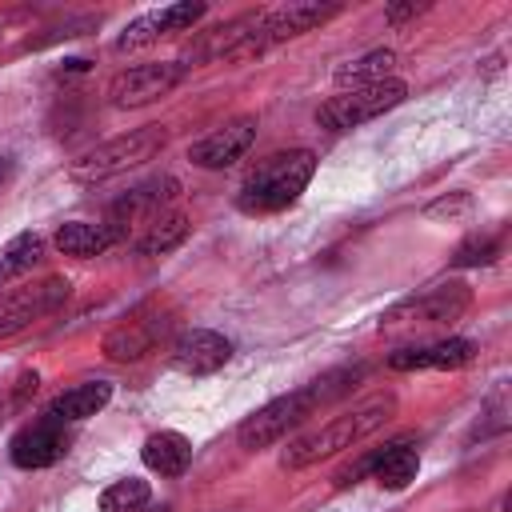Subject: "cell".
<instances>
[{
  "label": "cell",
  "instance_id": "24",
  "mask_svg": "<svg viewBox=\"0 0 512 512\" xmlns=\"http://www.w3.org/2000/svg\"><path fill=\"white\" fill-rule=\"evenodd\" d=\"M500 256V240L496 236H472V240H464L460 248H456V264L460 268H472V264H492Z\"/></svg>",
  "mask_w": 512,
  "mask_h": 512
},
{
  "label": "cell",
  "instance_id": "2",
  "mask_svg": "<svg viewBox=\"0 0 512 512\" xmlns=\"http://www.w3.org/2000/svg\"><path fill=\"white\" fill-rule=\"evenodd\" d=\"M316 172V156L308 148H292V152H276L268 156L240 188V212H280L288 208L312 180Z\"/></svg>",
  "mask_w": 512,
  "mask_h": 512
},
{
  "label": "cell",
  "instance_id": "12",
  "mask_svg": "<svg viewBox=\"0 0 512 512\" xmlns=\"http://www.w3.org/2000/svg\"><path fill=\"white\" fill-rule=\"evenodd\" d=\"M64 452H68V436H64V424L52 416H44V420H36L12 436V464L16 468H48Z\"/></svg>",
  "mask_w": 512,
  "mask_h": 512
},
{
  "label": "cell",
  "instance_id": "23",
  "mask_svg": "<svg viewBox=\"0 0 512 512\" xmlns=\"http://www.w3.org/2000/svg\"><path fill=\"white\" fill-rule=\"evenodd\" d=\"M200 16H204V4H200V0L168 4V8H160V12H156V20H160V32H164V36H168V32H184V28H192Z\"/></svg>",
  "mask_w": 512,
  "mask_h": 512
},
{
  "label": "cell",
  "instance_id": "18",
  "mask_svg": "<svg viewBox=\"0 0 512 512\" xmlns=\"http://www.w3.org/2000/svg\"><path fill=\"white\" fill-rule=\"evenodd\" d=\"M112 240H116V236H112V228H108V224H88V220L60 224V232H56V248H60L64 256H80V260L100 256Z\"/></svg>",
  "mask_w": 512,
  "mask_h": 512
},
{
  "label": "cell",
  "instance_id": "8",
  "mask_svg": "<svg viewBox=\"0 0 512 512\" xmlns=\"http://www.w3.org/2000/svg\"><path fill=\"white\" fill-rule=\"evenodd\" d=\"M184 76V64L180 60H152V64H136L128 72H120L112 84H108V104L112 108H140V104H152L160 100L164 92H172Z\"/></svg>",
  "mask_w": 512,
  "mask_h": 512
},
{
  "label": "cell",
  "instance_id": "1",
  "mask_svg": "<svg viewBox=\"0 0 512 512\" xmlns=\"http://www.w3.org/2000/svg\"><path fill=\"white\" fill-rule=\"evenodd\" d=\"M392 412H396V396H392V392H376V396L352 404L348 412L332 416V420L320 424L316 432L296 436V440L284 448L280 468H292V472H296V468H308V464H316V460H328V456H336V452L360 444V440L372 436L376 428H384V420H392Z\"/></svg>",
  "mask_w": 512,
  "mask_h": 512
},
{
  "label": "cell",
  "instance_id": "20",
  "mask_svg": "<svg viewBox=\"0 0 512 512\" xmlns=\"http://www.w3.org/2000/svg\"><path fill=\"white\" fill-rule=\"evenodd\" d=\"M40 256H44V240H40L36 232H20V236H12V240L0 248V288H4L8 280L24 276L32 264H40Z\"/></svg>",
  "mask_w": 512,
  "mask_h": 512
},
{
  "label": "cell",
  "instance_id": "3",
  "mask_svg": "<svg viewBox=\"0 0 512 512\" xmlns=\"http://www.w3.org/2000/svg\"><path fill=\"white\" fill-rule=\"evenodd\" d=\"M168 144V128L164 124H144V128H132L124 136H112L104 144H96L92 152H84L80 160H72L68 176L76 184H100L108 176H120L128 168H140L144 160H152L160 148Z\"/></svg>",
  "mask_w": 512,
  "mask_h": 512
},
{
  "label": "cell",
  "instance_id": "7",
  "mask_svg": "<svg viewBox=\"0 0 512 512\" xmlns=\"http://www.w3.org/2000/svg\"><path fill=\"white\" fill-rule=\"evenodd\" d=\"M68 292H72V284L64 276H44V280H36L28 288L4 292L0 296V340L24 332L28 324H36L44 316H52L68 300Z\"/></svg>",
  "mask_w": 512,
  "mask_h": 512
},
{
  "label": "cell",
  "instance_id": "27",
  "mask_svg": "<svg viewBox=\"0 0 512 512\" xmlns=\"http://www.w3.org/2000/svg\"><path fill=\"white\" fill-rule=\"evenodd\" d=\"M156 512H168V508H156Z\"/></svg>",
  "mask_w": 512,
  "mask_h": 512
},
{
  "label": "cell",
  "instance_id": "16",
  "mask_svg": "<svg viewBox=\"0 0 512 512\" xmlns=\"http://www.w3.org/2000/svg\"><path fill=\"white\" fill-rule=\"evenodd\" d=\"M144 464L152 468V472H160V476H180L184 468H188V460H192V444H188V436H180V432H152L148 440H144Z\"/></svg>",
  "mask_w": 512,
  "mask_h": 512
},
{
  "label": "cell",
  "instance_id": "22",
  "mask_svg": "<svg viewBox=\"0 0 512 512\" xmlns=\"http://www.w3.org/2000/svg\"><path fill=\"white\" fill-rule=\"evenodd\" d=\"M164 32H160V20H156V12H148V16H136L120 36H116V52H136V48H144V44H152V40H160Z\"/></svg>",
  "mask_w": 512,
  "mask_h": 512
},
{
  "label": "cell",
  "instance_id": "14",
  "mask_svg": "<svg viewBox=\"0 0 512 512\" xmlns=\"http://www.w3.org/2000/svg\"><path fill=\"white\" fill-rule=\"evenodd\" d=\"M416 468H420V456L408 440H396V444H384L376 448V460H372V480L388 492H400L408 488V480H416Z\"/></svg>",
  "mask_w": 512,
  "mask_h": 512
},
{
  "label": "cell",
  "instance_id": "21",
  "mask_svg": "<svg viewBox=\"0 0 512 512\" xmlns=\"http://www.w3.org/2000/svg\"><path fill=\"white\" fill-rule=\"evenodd\" d=\"M148 504V484L128 476V480H116L100 492V512H140Z\"/></svg>",
  "mask_w": 512,
  "mask_h": 512
},
{
  "label": "cell",
  "instance_id": "17",
  "mask_svg": "<svg viewBox=\"0 0 512 512\" xmlns=\"http://www.w3.org/2000/svg\"><path fill=\"white\" fill-rule=\"evenodd\" d=\"M184 236H188V216L184 212H156V216H148L144 236L136 240V252L140 256H164L176 244H184Z\"/></svg>",
  "mask_w": 512,
  "mask_h": 512
},
{
  "label": "cell",
  "instance_id": "4",
  "mask_svg": "<svg viewBox=\"0 0 512 512\" xmlns=\"http://www.w3.org/2000/svg\"><path fill=\"white\" fill-rule=\"evenodd\" d=\"M472 304V288L464 280H448V284H436L404 304H396L384 320H380V332H412V328H440V324H452L468 312Z\"/></svg>",
  "mask_w": 512,
  "mask_h": 512
},
{
  "label": "cell",
  "instance_id": "10",
  "mask_svg": "<svg viewBox=\"0 0 512 512\" xmlns=\"http://www.w3.org/2000/svg\"><path fill=\"white\" fill-rule=\"evenodd\" d=\"M228 356H232V344L212 328H188L172 344V368L188 372V376H208V372L224 368Z\"/></svg>",
  "mask_w": 512,
  "mask_h": 512
},
{
  "label": "cell",
  "instance_id": "25",
  "mask_svg": "<svg viewBox=\"0 0 512 512\" xmlns=\"http://www.w3.org/2000/svg\"><path fill=\"white\" fill-rule=\"evenodd\" d=\"M416 12H424V4H392V8H388V20H392V24H400V20L416 16Z\"/></svg>",
  "mask_w": 512,
  "mask_h": 512
},
{
  "label": "cell",
  "instance_id": "13",
  "mask_svg": "<svg viewBox=\"0 0 512 512\" xmlns=\"http://www.w3.org/2000/svg\"><path fill=\"white\" fill-rule=\"evenodd\" d=\"M472 356H476V344L464 340V336H452V340H436V344L400 348V352L388 356V364L400 368V372H412V368H464Z\"/></svg>",
  "mask_w": 512,
  "mask_h": 512
},
{
  "label": "cell",
  "instance_id": "5",
  "mask_svg": "<svg viewBox=\"0 0 512 512\" xmlns=\"http://www.w3.org/2000/svg\"><path fill=\"white\" fill-rule=\"evenodd\" d=\"M404 96H408V84L396 80V76H388V80H376V84L348 88V92L332 96L328 104H320L316 120H320L324 128H332V132H348V128H356V124H364V120L384 116V112L396 108Z\"/></svg>",
  "mask_w": 512,
  "mask_h": 512
},
{
  "label": "cell",
  "instance_id": "6",
  "mask_svg": "<svg viewBox=\"0 0 512 512\" xmlns=\"http://www.w3.org/2000/svg\"><path fill=\"white\" fill-rule=\"evenodd\" d=\"M316 408H320V404H316L312 388L276 396V400H268L264 408H256V412L236 428V440H240V448H252V452H256V448H268V444L284 440L292 428H300Z\"/></svg>",
  "mask_w": 512,
  "mask_h": 512
},
{
  "label": "cell",
  "instance_id": "9",
  "mask_svg": "<svg viewBox=\"0 0 512 512\" xmlns=\"http://www.w3.org/2000/svg\"><path fill=\"white\" fill-rule=\"evenodd\" d=\"M168 324H172V320H168L164 312H136V316L120 320V324L104 336V356H108V360H120V364L140 360V356H148V352L164 340Z\"/></svg>",
  "mask_w": 512,
  "mask_h": 512
},
{
  "label": "cell",
  "instance_id": "26",
  "mask_svg": "<svg viewBox=\"0 0 512 512\" xmlns=\"http://www.w3.org/2000/svg\"><path fill=\"white\" fill-rule=\"evenodd\" d=\"M4 176H8V164H4V160H0V180H4Z\"/></svg>",
  "mask_w": 512,
  "mask_h": 512
},
{
  "label": "cell",
  "instance_id": "19",
  "mask_svg": "<svg viewBox=\"0 0 512 512\" xmlns=\"http://www.w3.org/2000/svg\"><path fill=\"white\" fill-rule=\"evenodd\" d=\"M396 68V56L388 48H376V52H364L360 60H348L336 68V84L348 92V88H364V84H376V80H388Z\"/></svg>",
  "mask_w": 512,
  "mask_h": 512
},
{
  "label": "cell",
  "instance_id": "11",
  "mask_svg": "<svg viewBox=\"0 0 512 512\" xmlns=\"http://www.w3.org/2000/svg\"><path fill=\"white\" fill-rule=\"evenodd\" d=\"M252 140H256V120L244 116V120H232V124L208 132L204 140H196L188 148V160L196 168H228V164H236L252 148Z\"/></svg>",
  "mask_w": 512,
  "mask_h": 512
},
{
  "label": "cell",
  "instance_id": "15",
  "mask_svg": "<svg viewBox=\"0 0 512 512\" xmlns=\"http://www.w3.org/2000/svg\"><path fill=\"white\" fill-rule=\"evenodd\" d=\"M108 400H112V384H108V380H88V384H76V388L60 392V396L52 400L48 416L60 420V424H68V420H88V416H96Z\"/></svg>",
  "mask_w": 512,
  "mask_h": 512
}]
</instances>
